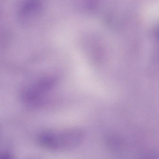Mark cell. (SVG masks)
Listing matches in <instances>:
<instances>
[{
  "label": "cell",
  "mask_w": 159,
  "mask_h": 159,
  "mask_svg": "<svg viewBox=\"0 0 159 159\" xmlns=\"http://www.w3.org/2000/svg\"><path fill=\"white\" fill-rule=\"evenodd\" d=\"M43 7L42 0H25L19 10L20 21L24 24L32 22L41 14Z\"/></svg>",
  "instance_id": "6da1fadb"
},
{
  "label": "cell",
  "mask_w": 159,
  "mask_h": 159,
  "mask_svg": "<svg viewBox=\"0 0 159 159\" xmlns=\"http://www.w3.org/2000/svg\"><path fill=\"white\" fill-rule=\"evenodd\" d=\"M0 159H12L11 157L6 153L0 154Z\"/></svg>",
  "instance_id": "7a4b0ae2"
}]
</instances>
